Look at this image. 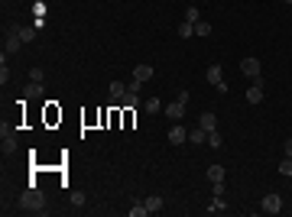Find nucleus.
<instances>
[{"label":"nucleus","mask_w":292,"mask_h":217,"mask_svg":"<svg viewBox=\"0 0 292 217\" xmlns=\"http://www.w3.org/2000/svg\"><path fill=\"white\" fill-rule=\"evenodd\" d=\"M20 207L26 211V214H43L46 211V198L39 188H30V191H23L20 195Z\"/></svg>","instance_id":"obj_1"},{"label":"nucleus","mask_w":292,"mask_h":217,"mask_svg":"<svg viewBox=\"0 0 292 217\" xmlns=\"http://www.w3.org/2000/svg\"><path fill=\"white\" fill-rule=\"evenodd\" d=\"M0 149H3V156H10V152H16V130L13 127H0Z\"/></svg>","instance_id":"obj_2"},{"label":"nucleus","mask_w":292,"mask_h":217,"mask_svg":"<svg viewBox=\"0 0 292 217\" xmlns=\"http://www.w3.org/2000/svg\"><path fill=\"white\" fill-rule=\"evenodd\" d=\"M205 78L217 87V91H221V94H227V81H224V72H221V65H217V62H215V65H208Z\"/></svg>","instance_id":"obj_3"},{"label":"nucleus","mask_w":292,"mask_h":217,"mask_svg":"<svg viewBox=\"0 0 292 217\" xmlns=\"http://www.w3.org/2000/svg\"><path fill=\"white\" fill-rule=\"evenodd\" d=\"M20 45H23L20 29H16V26H7V36H3V52H7V55H10V52H20Z\"/></svg>","instance_id":"obj_4"},{"label":"nucleus","mask_w":292,"mask_h":217,"mask_svg":"<svg viewBox=\"0 0 292 217\" xmlns=\"http://www.w3.org/2000/svg\"><path fill=\"white\" fill-rule=\"evenodd\" d=\"M240 72H244L247 78H253V81H260V72H263V65H260V58L247 55V58H240Z\"/></svg>","instance_id":"obj_5"},{"label":"nucleus","mask_w":292,"mask_h":217,"mask_svg":"<svg viewBox=\"0 0 292 217\" xmlns=\"http://www.w3.org/2000/svg\"><path fill=\"white\" fill-rule=\"evenodd\" d=\"M263 211H266V214H279L282 211V198L276 195V191H270V195L263 198Z\"/></svg>","instance_id":"obj_6"},{"label":"nucleus","mask_w":292,"mask_h":217,"mask_svg":"<svg viewBox=\"0 0 292 217\" xmlns=\"http://www.w3.org/2000/svg\"><path fill=\"white\" fill-rule=\"evenodd\" d=\"M162 110H166V117L172 120V123H179V120L185 117V101H175V104H166Z\"/></svg>","instance_id":"obj_7"},{"label":"nucleus","mask_w":292,"mask_h":217,"mask_svg":"<svg viewBox=\"0 0 292 217\" xmlns=\"http://www.w3.org/2000/svg\"><path fill=\"white\" fill-rule=\"evenodd\" d=\"M185 140H188V130H185L182 123H172V130H169V143H172V146H182Z\"/></svg>","instance_id":"obj_8"},{"label":"nucleus","mask_w":292,"mask_h":217,"mask_svg":"<svg viewBox=\"0 0 292 217\" xmlns=\"http://www.w3.org/2000/svg\"><path fill=\"white\" fill-rule=\"evenodd\" d=\"M260 101H263V78L247 87V104H260Z\"/></svg>","instance_id":"obj_9"},{"label":"nucleus","mask_w":292,"mask_h":217,"mask_svg":"<svg viewBox=\"0 0 292 217\" xmlns=\"http://www.w3.org/2000/svg\"><path fill=\"white\" fill-rule=\"evenodd\" d=\"M123 94H127V85L123 81H110V104H120Z\"/></svg>","instance_id":"obj_10"},{"label":"nucleus","mask_w":292,"mask_h":217,"mask_svg":"<svg viewBox=\"0 0 292 217\" xmlns=\"http://www.w3.org/2000/svg\"><path fill=\"white\" fill-rule=\"evenodd\" d=\"M198 127H201V130H217V117L215 114H211V110H205V114H201V117H198Z\"/></svg>","instance_id":"obj_11"},{"label":"nucleus","mask_w":292,"mask_h":217,"mask_svg":"<svg viewBox=\"0 0 292 217\" xmlns=\"http://www.w3.org/2000/svg\"><path fill=\"white\" fill-rule=\"evenodd\" d=\"M224 211H227L224 195H215V198H211V204H208V214H224Z\"/></svg>","instance_id":"obj_12"},{"label":"nucleus","mask_w":292,"mask_h":217,"mask_svg":"<svg viewBox=\"0 0 292 217\" xmlns=\"http://www.w3.org/2000/svg\"><path fill=\"white\" fill-rule=\"evenodd\" d=\"M133 78H137L140 85H143V81H150V78H153V65H146V62L137 65V68H133Z\"/></svg>","instance_id":"obj_13"},{"label":"nucleus","mask_w":292,"mask_h":217,"mask_svg":"<svg viewBox=\"0 0 292 217\" xmlns=\"http://www.w3.org/2000/svg\"><path fill=\"white\" fill-rule=\"evenodd\" d=\"M188 140H192L195 146H201V143H208V130H201V127H195V130H188Z\"/></svg>","instance_id":"obj_14"},{"label":"nucleus","mask_w":292,"mask_h":217,"mask_svg":"<svg viewBox=\"0 0 292 217\" xmlns=\"http://www.w3.org/2000/svg\"><path fill=\"white\" fill-rule=\"evenodd\" d=\"M224 165H211V169H208V182H224Z\"/></svg>","instance_id":"obj_15"},{"label":"nucleus","mask_w":292,"mask_h":217,"mask_svg":"<svg viewBox=\"0 0 292 217\" xmlns=\"http://www.w3.org/2000/svg\"><path fill=\"white\" fill-rule=\"evenodd\" d=\"M146 211H150V214L162 211V198H159V195H150V198H146Z\"/></svg>","instance_id":"obj_16"},{"label":"nucleus","mask_w":292,"mask_h":217,"mask_svg":"<svg viewBox=\"0 0 292 217\" xmlns=\"http://www.w3.org/2000/svg\"><path fill=\"white\" fill-rule=\"evenodd\" d=\"M208 146H211V149H221V146H224V136H221L217 130H211L208 133Z\"/></svg>","instance_id":"obj_17"},{"label":"nucleus","mask_w":292,"mask_h":217,"mask_svg":"<svg viewBox=\"0 0 292 217\" xmlns=\"http://www.w3.org/2000/svg\"><path fill=\"white\" fill-rule=\"evenodd\" d=\"M16 29H20L23 43H32V39H36V26H16Z\"/></svg>","instance_id":"obj_18"},{"label":"nucleus","mask_w":292,"mask_h":217,"mask_svg":"<svg viewBox=\"0 0 292 217\" xmlns=\"http://www.w3.org/2000/svg\"><path fill=\"white\" fill-rule=\"evenodd\" d=\"M143 214H150V211H146V201H133V207H130V217H143Z\"/></svg>","instance_id":"obj_19"},{"label":"nucleus","mask_w":292,"mask_h":217,"mask_svg":"<svg viewBox=\"0 0 292 217\" xmlns=\"http://www.w3.org/2000/svg\"><path fill=\"white\" fill-rule=\"evenodd\" d=\"M143 107H146V114H159L162 104H159V98H150V101H143Z\"/></svg>","instance_id":"obj_20"},{"label":"nucleus","mask_w":292,"mask_h":217,"mask_svg":"<svg viewBox=\"0 0 292 217\" xmlns=\"http://www.w3.org/2000/svg\"><path fill=\"white\" fill-rule=\"evenodd\" d=\"M195 36H211V23L198 20V23H195Z\"/></svg>","instance_id":"obj_21"},{"label":"nucleus","mask_w":292,"mask_h":217,"mask_svg":"<svg viewBox=\"0 0 292 217\" xmlns=\"http://www.w3.org/2000/svg\"><path fill=\"white\" fill-rule=\"evenodd\" d=\"M279 175H286V178H292V156H286L279 162Z\"/></svg>","instance_id":"obj_22"},{"label":"nucleus","mask_w":292,"mask_h":217,"mask_svg":"<svg viewBox=\"0 0 292 217\" xmlns=\"http://www.w3.org/2000/svg\"><path fill=\"white\" fill-rule=\"evenodd\" d=\"M201 20V10H198V7H188V10H185V23H198Z\"/></svg>","instance_id":"obj_23"},{"label":"nucleus","mask_w":292,"mask_h":217,"mask_svg":"<svg viewBox=\"0 0 292 217\" xmlns=\"http://www.w3.org/2000/svg\"><path fill=\"white\" fill-rule=\"evenodd\" d=\"M179 36H182V39H192L195 36V23H182V26H179Z\"/></svg>","instance_id":"obj_24"},{"label":"nucleus","mask_w":292,"mask_h":217,"mask_svg":"<svg viewBox=\"0 0 292 217\" xmlns=\"http://www.w3.org/2000/svg\"><path fill=\"white\" fill-rule=\"evenodd\" d=\"M23 94H26V98H39V94H43V85H32V81H30Z\"/></svg>","instance_id":"obj_25"},{"label":"nucleus","mask_w":292,"mask_h":217,"mask_svg":"<svg viewBox=\"0 0 292 217\" xmlns=\"http://www.w3.org/2000/svg\"><path fill=\"white\" fill-rule=\"evenodd\" d=\"M7 78H10V68H7V55L0 58V85H7Z\"/></svg>","instance_id":"obj_26"},{"label":"nucleus","mask_w":292,"mask_h":217,"mask_svg":"<svg viewBox=\"0 0 292 217\" xmlns=\"http://www.w3.org/2000/svg\"><path fill=\"white\" fill-rule=\"evenodd\" d=\"M43 68H30V81H32V85H43Z\"/></svg>","instance_id":"obj_27"},{"label":"nucleus","mask_w":292,"mask_h":217,"mask_svg":"<svg viewBox=\"0 0 292 217\" xmlns=\"http://www.w3.org/2000/svg\"><path fill=\"white\" fill-rule=\"evenodd\" d=\"M282 149H286V156H292V140H286V146H282Z\"/></svg>","instance_id":"obj_28"},{"label":"nucleus","mask_w":292,"mask_h":217,"mask_svg":"<svg viewBox=\"0 0 292 217\" xmlns=\"http://www.w3.org/2000/svg\"><path fill=\"white\" fill-rule=\"evenodd\" d=\"M282 3H292V0H282Z\"/></svg>","instance_id":"obj_29"}]
</instances>
